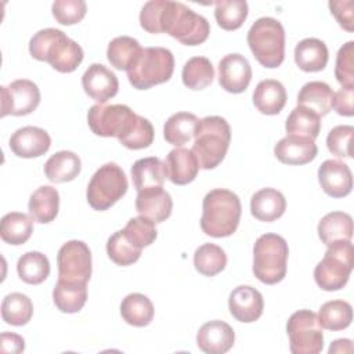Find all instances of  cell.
Returning <instances> with one entry per match:
<instances>
[{"instance_id":"49","label":"cell","mask_w":354,"mask_h":354,"mask_svg":"<svg viewBox=\"0 0 354 354\" xmlns=\"http://www.w3.org/2000/svg\"><path fill=\"white\" fill-rule=\"evenodd\" d=\"M353 95H354L353 87H342L339 91L333 93L332 108L342 116H353L354 113Z\"/></svg>"},{"instance_id":"51","label":"cell","mask_w":354,"mask_h":354,"mask_svg":"<svg viewBox=\"0 0 354 354\" xmlns=\"http://www.w3.org/2000/svg\"><path fill=\"white\" fill-rule=\"evenodd\" d=\"M353 348L350 339H337L332 342L329 347V353H350Z\"/></svg>"},{"instance_id":"6","label":"cell","mask_w":354,"mask_h":354,"mask_svg":"<svg viewBox=\"0 0 354 354\" xmlns=\"http://www.w3.org/2000/svg\"><path fill=\"white\" fill-rule=\"evenodd\" d=\"M248 44L256 59L266 68H278L285 58V30L271 17H261L248 32Z\"/></svg>"},{"instance_id":"3","label":"cell","mask_w":354,"mask_h":354,"mask_svg":"<svg viewBox=\"0 0 354 354\" xmlns=\"http://www.w3.org/2000/svg\"><path fill=\"white\" fill-rule=\"evenodd\" d=\"M201 228L213 238L232 235L239 224L242 206L238 195L230 189L216 188L203 198Z\"/></svg>"},{"instance_id":"31","label":"cell","mask_w":354,"mask_h":354,"mask_svg":"<svg viewBox=\"0 0 354 354\" xmlns=\"http://www.w3.org/2000/svg\"><path fill=\"white\" fill-rule=\"evenodd\" d=\"M80 158L71 151L55 152L44 165V174L51 183L72 181L80 173Z\"/></svg>"},{"instance_id":"29","label":"cell","mask_w":354,"mask_h":354,"mask_svg":"<svg viewBox=\"0 0 354 354\" xmlns=\"http://www.w3.org/2000/svg\"><path fill=\"white\" fill-rule=\"evenodd\" d=\"M333 90L325 82L314 80L306 83L297 95V105L315 112L319 118L329 113L332 109Z\"/></svg>"},{"instance_id":"26","label":"cell","mask_w":354,"mask_h":354,"mask_svg":"<svg viewBox=\"0 0 354 354\" xmlns=\"http://www.w3.org/2000/svg\"><path fill=\"white\" fill-rule=\"evenodd\" d=\"M53 300L61 313L80 311L87 300V282L58 279L53 290Z\"/></svg>"},{"instance_id":"30","label":"cell","mask_w":354,"mask_h":354,"mask_svg":"<svg viewBox=\"0 0 354 354\" xmlns=\"http://www.w3.org/2000/svg\"><path fill=\"white\" fill-rule=\"evenodd\" d=\"M318 236L326 246L339 241H351L353 218L344 212H330L318 223Z\"/></svg>"},{"instance_id":"8","label":"cell","mask_w":354,"mask_h":354,"mask_svg":"<svg viewBox=\"0 0 354 354\" xmlns=\"http://www.w3.org/2000/svg\"><path fill=\"white\" fill-rule=\"evenodd\" d=\"M140 115L127 105L95 104L88 109L87 122L91 131L101 137H116L122 145L129 140L140 122Z\"/></svg>"},{"instance_id":"12","label":"cell","mask_w":354,"mask_h":354,"mask_svg":"<svg viewBox=\"0 0 354 354\" xmlns=\"http://www.w3.org/2000/svg\"><path fill=\"white\" fill-rule=\"evenodd\" d=\"M58 279L87 282L91 277V252L83 241L64 243L57 254Z\"/></svg>"},{"instance_id":"43","label":"cell","mask_w":354,"mask_h":354,"mask_svg":"<svg viewBox=\"0 0 354 354\" xmlns=\"http://www.w3.org/2000/svg\"><path fill=\"white\" fill-rule=\"evenodd\" d=\"M248 3L245 0H221L216 1L214 17L224 30H235L242 26L248 17Z\"/></svg>"},{"instance_id":"45","label":"cell","mask_w":354,"mask_h":354,"mask_svg":"<svg viewBox=\"0 0 354 354\" xmlns=\"http://www.w3.org/2000/svg\"><path fill=\"white\" fill-rule=\"evenodd\" d=\"M335 77L342 87H354V41L351 40L337 51Z\"/></svg>"},{"instance_id":"42","label":"cell","mask_w":354,"mask_h":354,"mask_svg":"<svg viewBox=\"0 0 354 354\" xmlns=\"http://www.w3.org/2000/svg\"><path fill=\"white\" fill-rule=\"evenodd\" d=\"M141 248H138L123 230L112 234L106 242V253L109 259L118 266H130L136 263L141 256Z\"/></svg>"},{"instance_id":"23","label":"cell","mask_w":354,"mask_h":354,"mask_svg":"<svg viewBox=\"0 0 354 354\" xmlns=\"http://www.w3.org/2000/svg\"><path fill=\"white\" fill-rule=\"evenodd\" d=\"M285 196L275 188H263L250 199V213L260 221H274L285 213Z\"/></svg>"},{"instance_id":"16","label":"cell","mask_w":354,"mask_h":354,"mask_svg":"<svg viewBox=\"0 0 354 354\" xmlns=\"http://www.w3.org/2000/svg\"><path fill=\"white\" fill-rule=\"evenodd\" d=\"M228 308L236 321L249 324L257 321L261 317L264 300L256 288L241 285L230 293Z\"/></svg>"},{"instance_id":"48","label":"cell","mask_w":354,"mask_h":354,"mask_svg":"<svg viewBox=\"0 0 354 354\" xmlns=\"http://www.w3.org/2000/svg\"><path fill=\"white\" fill-rule=\"evenodd\" d=\"M354 3L351 0L347 1H329L330 12L337 19L339 25L346 29L347 32H353V24H354V11H353Z\"/></svg>"},{"instance_id":"1","label":"cell","mask_w":354,"mask_h":354,"mask_svg":"<svg viewBox=\"0 0 354 354\" xmlns=\"http://www.w3.org/2000/svg\"><path fill=\"white\" fill-rule=\"evenodd\" d=\"M140 25L149 33H167L185 46H198L210 33V25L205 17L171 0L145 3L140 12Z\"/></svg>"},{"instance_id":"50","label":"cell","mask_w":354,"mask_h":354,"mask_svg":"<svg viewBox=\"0 0 354 354\" xmlns=\"http://www.w3.org/2000/svg\"><path fill=\"white\" fill-rule=\"evenodd\" d=\"M25 348V340L22 336L17 333H10V332H3L0 336V350L4 354H17L24 351Z\"/></svg>"},{"instance_id":"4","label":"cell","mask_w":354,"mask_h":354,"mask_svg":"<svg viewBox=\"0 0 354 354\" xmlns=\"http://www.w3.org/2000/svg\"><path fill=\"white\" fill-rule=\"evenodd\" d=\"M194 137L191 151L195 153L199 167L210 170L218 166L225 158L231 141L228 122L221 116H206L198 122Z\"/></svg>"},{"instance_id":"28","label":"cell","mask_w":354,"mask_h":354,"mask_svg":"<svg viewBox=\"0 0 354 354\" xmlns=\"http://www.w3.org/2000/svg\"><path fill=\"white\" fill-rule=\"evenodd\" d=\"M28 207L35 221L41 224L51 223L58 214L59 194L51 185H41L30 195Z\"/></svg>"},{"instance_id":"9","label":"cell","mask_w":354,"mask_h":354,"mask_svg":"<svg viewBox=\"0 0 354 354\" xmlns=\"http://www.w3.org/2000/svg\"><path fill=\"white\" fill-rule=\"evenodd\" d=\"M354 266V248L350 241H339L328 246L322 260L315 266L314 279L328 292L346 286Z\"/></svg>"},{"instance_id":"33","label":"cell","mask_w":354,"mask_h":354,"mask_svg":"<svg viewBox=\"0 0 354 354\" xmlns=\"http://www.w3.org/2000/svg\"><path fill=\"white\" fill-rule=\"evenodd\" d=\"M155 314L152 301L142 293L127 295L120 304L122 318L133 326H147Z\"/></svg>"},{"instance_id":"36","label":"cell","mask_w":354,"mask_h":354,"mask_svg":"<svg viewBox=\"0 0 354 354\" xmlns=\"http://www.w3.org/2000/svg\"><path fill=\"white\" fill-rule=\"evenodd\" d=\"M140 43L130 36H119L111 40L106 57L111 65L119 71H129L141 51Z\"/></svg>"},{"instance_id":"11","label":"cell","mask_w":354,"mask_h":354,"mask_svg":"<svg viewBox=\"0 0 354 354\" xmlns=\"http://www.w3.org/2000/svg\"><path fill=\"white\" fill-rule=\"evenodd\" d=\"M289 347L293 354H318L324 347L322 326L310 310L293 313L286 324Z\"/></svg>"},{"instance_id":"20","label":"cell","mask_w":354,"mask_h":354,"mask_svg":"<svg viewBox=\"0 0 354 354\" xmlns=\"http://www.w3.org/2000/svg\"><path fill=\"white\" fill-rule=\"evenodd\" d=\"M274 153L279 162L296 166L314 160L318 153V148L315 141L311 138L288 134L277 142Z\"/></svg>"},{"instance_id":"17","label":"cell","mask_w":354,"mask_h":354,"mask_svg":"<svg viewBox=\"0 0 354 354\" xmlns=\"http://www.w3.org/2000/svg\"><path fill=\"white\" fill-rule=\"evenodd\" d=\"M318 181L324 192L332 198H343L353 188L350 167L337 159H328L319 166Z\"/></svg>"},{"instance_id":"38","label":"cell","mask_w":354,"mask_h":354,"mask_svg":"<svg viewBox=\"0 0 354 354\" xmlns=\"http://www.w3.org/2000/svg\"><path fill=\"white\" fill-rule=\"evenodd\" d=\"M183 83L191 90L206 88L214 77V68L206 57H192L183 66Z\"/></svg>"},{"instance_id":"2","label":"cell","mask_w":354,"mask_h":354,"mask_svg":"<svg viewBox=\"0 0 354 354\" xmlns=\"http://www.w3.org/2000/svg\"><path fill=\"white\" fill-rule=\"evenodd\" d=\"M29 53L37 61L48 62L62 73L73 72L83 61V48L62 30L46 28L33 35L29 41Z\"/></svg>"},{"instance_id":"24","label":"cell","mask_w":354,"mask_h":354,"mask_svg":"<svg viewBox=\"0 0 354 354\" xmlns=\"http://www.w3.org/2000/svg\"><path fill=\"white\" fill-rule=\"evenodd\" d=\"M326 44L315 37L300 40L295 47V62L304 72H319L328 64Z\"/></svg>"},{"instance_id":"27","label":"cell","mask_w":354,"mask_h":354,"mask_svg":"<svg viewBox=\"0 0 354 354\" xmlns=\"http://www.w3.org/2000/svg\"><path fill=\"white\" fill-rule=\"evenodd\" d=\"M166 177L167 174L165 162L155 156L138 159L131 166V178L137 192L148 188L163 187Z\"/></svg>"},{"instance_id":"47","label":"cell","mask_w":354,"mask_h":354,"mask_svg":"<svg viewBox=\"0 0 354 354\" xmlns=\"http://www.w3.org/2000/svg\"><path fill=\"white\" fill-rule=\"evenodd\" d=\"M354 127L350 124H342L333 127L326 137V147L329 152L337 158H351L350 144L353 140Z\"/></svg>"},{"instance_id":"25","label":"cell","mask_w":354,"mask_h":354,"mask_svg":"<svg viewBox=\"0 0 354 354\" xmlns=\"http://www.w3.org/2000/svg\"><path fill=\"white\" fill-rule=\"evenodd\" d=\"M286 90L283 84L275 79L259 82L253 93V104L259 112L264 115H277L286 104Z\"/></svg>"},{"instance_id":"40","label":"cell","mask_w":354,"mask_h":354,"mask_svg":"<svg viewBox=\"0 0 354 354\" xmlns=\"http://www.w3.org/2000/svg\"><path fill=\"white\" fill-rule=\"evenodd\" d=\"M318 321L328 330L346 329L353 321L351 304L344 300L326 301L319 308Z\"/></svg>"},{"instance_id":"13","label":"cell","mask_w":354,"mask_h":354,"mask_svg":"<svg viewBox=\"0 0 354 354\" xmlns=\"http://www.w3.org/2000/svg\"><path fill=\"white\" fill-rule=\"evenodd\" d=\"M40 102V90L32 80L18 79L1 87V118L24 116L33 112Z\"/></svg>"},{"instance_id":"39","label":"cell","mask_w":354,"mask_h":354,"mask_svg":"<svg viewBox=\"0 0 354 354\" xmlns=\"http://www.w3.org/2000/svg\"><path fill=\"white\" fill-rule=\"evenodd\" d=\"M32 315L33 304L26 295L14 292L3 299L1 317L4 322L15 326H22L30 321Z\"/></svg>"},{"instance_id":"14","label":"cell","mask_w":354,"mask_h":354,"mask_svg":"<svg viewBox=\"0 0 354 354\" xmlns=\"http://www.w3.org/2000/svg\"><path fill=\"white\" fill-rule=\"evenodd\" d=\"M252 79L249 61L238 53L221 58L218 62V83L228 93H243Z\"/></svg>"},{"instance_id":"46","label":"cell","mask_w":354,"mask_h":354,"mask_svg":"<svg viewBox=\"0 0 354 354\" xmlns=\"http://www.w3.org/2000/svg\"><path fill=\"white\" fill-rule=\"evenodd\" d=\"M87 11L83 0H55L53 3V15L61 25L79 24Z\"/></svg>"},{"instance_id":"18","label":"cell","mask_w":354,"mask_h":354,"mask_svg":"<svg viewBox=\"0 0 354 354\" xmlns=\"http://www.w3.org/2000/svg\"><path fill=\"white\" fill-rule=\"evenodd\" d=\"M51 145L48 133L36 126L15 130L10 138L11 151L19 158H37L44 155Z\"/></svg>"},{"instance_id":"7","label":"cell","mask_w":354,"mask_h":354,"mask_svg":"<svg viewBox=\"0 0 354 354\" xmlns=\"http://www.w3.org/2000/svg\"><path fill=\"white\" fill-rule=\"evenodd\" d=\"M173 71L174 57L170 50L165 47H144L127 71V77L134 88L147 90L167 82Z\"/></svg>"},{"instance_id":"35","label":"cell","mask_w":354,"mask_h":354,"mask_svg":"<svg viewBox=\"0 0 354 354\" xmlns=\"http://www.w3.org/2000/svg\"><path fill=\"white\" fill-rule=\"evenodd\" d=\"M285 129L288 134L315 140L321 130V118L311 109L297 105L288 116Z\"/></svg>"},{"instance_id":"19","label":"cell","mask_w":354,"mask_h":354,"mask_svg":"<svg viewBox=\"0 0 354 354\" xmlns=\"http://www.w3.org/2000/svg\"><path fill=\"white\" fill-rule=\"evenodd\" d=\"M234 329L220 319L203 324L196 335L198 347L207 354H224L234 346Z\"/></svg>"},{"instance_id":"21","label":"cell","mask_w":354,"mask_h":354,"mask_svg":"<svg viewBox=\"0 0 354 354\" xmlns=\"http://www.w3.org/2000/svg\"><path fill=\"white\" fill-rule=\"evenodd\" d=\"M173 209V201L163 187L148 188L137 192L136 210L140 216H144L153 223H162L170 217Z\"/></svg>"},{"instance_id":"22","label":"cell","mask_w":354,"mask_h":354,"mask_svg":"<svg viewBox=\"0 0 354 354\" xmlns=\"http://www.w3.org/2000/svg\"><path fill=\"white\" fill-rule=\"evenodd\" d=\"M167 178L177 185H185L195 180L199 171V163L195 153L187 148H174L169 152L166 162Z\"/></svg>"},{"instance_id":"10","label":"cell","mask_w":354,"mask_h":354,"mask_svg":"<svg viewBox=\"0 0 354 354\" xmlns=\"http://www.w3.org/2000/svg\"><path fill=\"white\" fill-rule=\"evenodd\" d=\"M127 177L113 162L102 165L91 177L87 187V202L94 210H106L127 191Z\"/></svg>"},{"instance_id":"5","label":"cell","mask_w":354,"mask_h":354,"mask_svg":"<svg viewBox=\"0 0 354 354\" xmlns=\"http://www.w3.org/2000/svg\"><path fill=\"white\" fill-rule=\"evenodd\" d=\"M289 248L278 234H264L257 238L253 248V274L267 285L281 282L286 275Z\"/></svg>"},{"instance_id":"32","label":"cell","mask_w":354,"mask_h":354,"mask_svg":"<svg viewBox=\"0 0 354 354\" xmlns=\"http://www.w3.org/2000/svg\"><path fill=\"white\" fill-rule=\"evenodd\" d=\"M198 122L199 119L191 112H177L166 120L163 137L169 144L181 147L195 136Z\"/></svg>"},{"instance_id":"41","label":"cell","mask_w":354,"mask_h":354,"mask_svg":"<svg viewBox=\"0 0 354 354\" xmlns=\"http://www.w3.org/2000/svg\"><path fill=\"white\" fill-rule=\"evenodd\" d=\"M194 266L205 277H214L227 266L225 252L214 243H203L194 253Z\"/></svg>"},{"instance_id":"15","label":"cell","mask_w":354,"mask_h":354,"mask_svg":"<svg viewBox=\"0 0 354 354\" xmlns=\"http://www.w3.org/2000/svg\"><path fill=\"white\" fill-rule=\"evenodd\" d=\"M82 84L84 93L98 104L106 102L119 90L116 75L102 64H91L82 76Z\"/></svg>"},{"instance_id":"37","label":"cell","mask_w":354,"mask_h":354,"mask_svg":"<svg viewBox=\"0 0 354 354\" xmlns=\"http://www.w3.org/2000/svg\"><path fill=\"white\" fill-rule=\"evenodd\" d=\"M17 271L24 282L39 285L50 274V261L40 252H26L18 259Z\"/></svg>"},{"instance_id":"34","label":"cell","mask_w":354,"mask_h":354,"mask_svg":"<svg viewBox=\"0 0 354 354\" xmlns=\"http://www.w3.org/2000/svg\"><path fill=\"white\" fill-rule=\"evenodd\" d=\"M33 232V218L25 213L11 212L3 216L0 223V236L6 243L22 245Z\"/></svg>"},{"instance_id":"44","label":"cell","mask_w":354,"mask_h":354,"mask_svg":"<svg viewBox=\"0 0 354 354\" xmlns=\"http://www.w3.org/2000/svg\"><path fill=\"white\" fill-rule=\"evenodd\" d=\"M123 231L141 249L145 246H149L156 239V235H158L155 223L144 216L130 218L126 227L123 228Z\"/></svg>"}]
</instances>
